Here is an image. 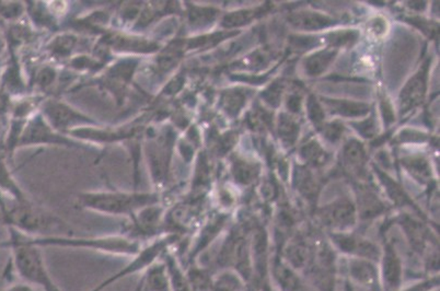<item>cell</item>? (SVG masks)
Segmentation results:
<instances>
[{
	"instance_id": "1",
	"label": "cell",
	"mask_w": 440,
	"mask_h": 291,
	"mask_svg": "<svg viewBox=\"0 0 440 291\" xmlns=\"http://www.w3.org/2000/svg\"><path fill=\"white\" fill-rule=\"evenodd\" d=\"M11 263L21 281L41 291H62L49 273L42 247L31 237L11 229Z\"/></svg>"
},
{
	"instance_id": "2",
	"label": "cell",
	"mask_w": 440,
	"mask_h": 291,
	"mask_svg": "<svg viewBox=\"0 0 440 291\" xmlns=\"http://www.w3.org/2000/svg\"><path fill=\"white\" fill-rule=\"evenodd\" d=\"M160 203L159 192H121L98 191L81 193L78 195V205L89 211L132 218L148 206Z\"/></svg>"
},
{
	"instance_id": "3",
	"label": "cell",
	"mask_w": 440,
	"mask_h": 291,
	"mask_svg": "<svg viewBox=\"0 0 440 291\" xmlns=\"http://www.w3.org/2000/svg\"><path fill=\"white\" fill-rule=\"evenodd\" d=\"M32 241L39 247H71L83 249L113 256L133 258L143 247V243L122 236H108L98 238H74L66 236H49V237L32 238Z\"/></svg>"
},
{
	"instance_id": "4",
	"label": "cell",
	"mask_w": 440,
	"mask_h": 291,
	"mask_svg": "<svg viewBox=\"0 0 440 291\" xmlns=\"http://www.w3.org/2000/svg\"><path fill=\"white\" fill-rule=\"evenodd\" d=\"M5 217L9 224H12L16 231L26 234H35L34 238L49 237L53 230L58 231L65 229L62 219L30 203L28 198L24 200H16V204L11 208H5Z\"/></svg>"
},
{
	"instance_id": "5",
	"label": "cell",
	"mask_w": 440,
	"mask_h": 291,
	"mask_svg": "<svg viewBox=\"0 0 440 291\" xmlns=\"http://www.w3.org/2000/svg\"><path fill=\"white\" fill-rule=\"evenodd\" d=\"M179 240L180 236L176 234H164L162 237L157 238L147 245H144L139 252L130 258V262L127 263L126 265L119 268L115 274H112L108 279L88 291H104L130 276L143 274L155 263L160 261L162 255L169 249H171Z\"/></svg>"
},
{
	"instance_id": "6",
	"label": "cell",
	"mask_w": 440,
	"mask_h": 291,
	"mask_svg": "<svg viewBox=\"0 0 440 291\" xmlns=\"http://www.w3.org/2000/svg\"><path fill=\"white\" fill-rule=\"evenodd\" d=\"M163 265L166 268L168 277L169 290L170 291H193L187 277L185 266L182 265L179 256L172 252V249L167 251L161 258Z\"/></svg>"
},
{
	"instance_id": "7",
	"label": "cell",
	"mask_w": 440,
	"mask_h": 291,
	"mask_svg": "<svg viewBox=\"0 0 440 291\" xmlns=\"http://www.w3.org/2000/svg\"><path fill=\"white\" fill-rule=\"evenodd\" d=\"M134 291H170L166 268L161 258L142 274Z\"/></svg>"
},
{
	"instance_id": "8",
	"label": "cell",
	"mask_w": 440,
	"mask_h": 291,
	"mask_svg": "<svg viewBox=\"0 0 440 291\" xmlns=\"http://www.w3.org/2000/svg\"><path fill=\"white\" fill-rule=\"evenodd\" d=\"M323 219L332 227L350 226L354 224L355 207L350 200H343L328 206L323 211Z\"/></svg>"
},
{
	"instance_id": "9",
	"label": "cell",
	"mask_w": 440,
	"mask_h": 291,
	"mask_svg": "<svg viewBox=\"0 0 440 291\" xmlns=\"http://www.w3.org/2000/svg\"><path fill=\"white\" fill-rule=\"evenodd\" d=\"M333 240H335L337 247L344 252L357 255L362 258H371V260L378 258V249L371 242L364 241V240L350 237V236H343V234L335 236Z\"/></svg>"
},
{
	"instance_id": "10",
	"label": "cell",
	"mask_w": 440,
	"mask_h": 291,
	"mask_svg": "<svg viewBox=\"0 0 440 291\" xmlns=\"http://www.w3.org/2000/svg\"><path fill=\"white\" fill-rule=\"evenodd\" d=\"M350 275L353 281L359 283L360 286L365 288H373L378 283V272L375 265L369 261L352 260L350 265Z\"/></svg>"
},
{
	"instance_id": "11",
	"label": "cell",
	"mask_w": 440,
	"mask_h": 291,
	"mask_svg": "<svg viewBox=\"0 0 440 291\" xmlns=\"http://www.w3.org/2000/svg\"><path fill=\"white\" fill-rule=\"evenodd\" d=\"M383 279L387 287L391 290L399 288L402 279V265L400 258L391 247H388L383 258Z\"/></svg>"
},
{
	"instance_id": "12",
	"label": "cell",
	"mask_w": 440,
	"mask_h": 291,
	"mask_svg": "<svg viewBox=\"0 0 440 291\" xmlns=\"http://www.w3.org/2000/svg\"><path fill=\"white\" fill-rule=\"evenodd\" d=\"M46 114L54 123L55 127L65 128L75 122L83 121V117L64 104L49 103L46 105Z\"/></svg>"
},
{
	"instance_id": "13",
	"label": "cell",
	"mask_w": 440,
	"mask_h": 291,
	"mask_svg": "<svg viewBox=\"0 0 440 291\" xmlns=\"http://www.w3.org/2000/svg\"><path fill=\"white\" fill-rule=\"evenodd\" d=\"M274 274L280 287L285 291H314L306 283H303L291 268L286 265L276 264Z\"/></svg>"
},
{
	"instance_id": "14",
	"label": "cell",
	"mask_w": 440,
	"mask_h": 291,
	"mask_svg": "<svg viewBox=\"0 0 440 291\" xmlns=\"http://www.w3.org/2000/svg\"><path fill=\"white\" fill-rule=\"evenodd\" d=\"M24 141L26 143H37L39 141H44V143H49V141H52V143H62L64 141L62 138L58 137V135H54V134L49 130V128L47 127L46 125L43 124L42 121H35L33 125L30 126L29 130L26 133V136H24Z\"/></svg>"
},
{
	"instance_id": "15",
	"label": "cell",
	"mask_w": 440,
	"mask_h": 291,
	"mask_svg": "<svg viewBox=\"0 0 440 291\" xmlns=\"http://www.w3.org/2000/svg\"><path fill=\"white\" fill-rule=\"evenodd\" d=\"M290 21L295 26L307 30H318L328 26L331 22L329 18L319 15V13L312 12L296 13L294 16L290 17Z\"/></svg>"
},
{
	"instance_id": "16",
	"label": "cell",
	"mask_w": 440,
	"mask_h": 291,
	"mask_svg": "<svg viewBox=\"0 0 440 291\" xmlns=\"http://www.w3.org/2000/svg\"><path fill=\"white\" fill-rule=\"evenodd\" d=\"M326 103L331 104V109L335 112L345 116H358L368 112V107L364 104L348 101H335V100L333 101L328 100Z\"/></svg>"
},
{
	"instance_id": "17",
	"label": "cell",
	"mask_w": 440,
	"mask_h": 291,
	"mask_svg": "<svg viewBox=\"0 0 440 291\" xmlns=\"http://www.w3.org/2000/svg\"><path fill=\"white\" fill-rule=\"evenodd\" d=\"M241 283L238 277L231 273H223L212 279L208 291H240Z\"/></svg>"
},
{
	"instance_id": "18",
	"label": "cell",
	"mask_w": 440,
	"mask_h": 291,
	"mask_svg": "<svg viewBox=\"0 0 440 291\" xmlns=\"http://www.w3.org/2000/svg\"><path fill=\"white\" fill-rule=\"evenodd\" d=\"M425 88L424 73H420L415 77L405 88L404 94V102L405 103L413 104L422 98Z\"/></svg>"
},
{
	"instance_id": "19",
	"label": "cell",
	"mask_w": 440,
	"mask_h": 291,
	"mask_svg": "<svg viewBox=\"0 0 440 291\" xmlns=\"http://www.w3.org/2000/svg\"><path fill=\"white\" fill-rule=\"evenodd\" d=\"M333 58H335L333 52L325 51V52L319 53V54L309 58L308 62H307V71L312 75L322 73Z\"/></svg>"
},
{
	"instance_id": "20",
	"label": "cell",
	"mask_w": 440,
	"mask_h": 291,
	"mask_svg": "<svg viewBox=\"0 0 440 291\" xmlns=\"http://www.w3.org/2000/svg\"><path fill=\"white\" fill-rule=\"evenodd\" d=\"M345 158L352 166H360L363 164L365 152L363 147L357 141H352L345 147Z\"/></svg>"
},
{
	"instance_id": "21",
	"label": "cell",
	"mask_w": 440,
	"mask_h": 291,
	"mask_svg": "<svg viewBox=\"0 0 440 291\" xmlns=\"http://www.w3.org/2000/svg\"><path fill=\"white\" fill-rule=\"evenodd\" d=\"M233 175L238 182L246 183L251 182L252 179L257 175V170L254 169V166L246 162H237L236 166H233Z\"/></svg>"
},
{
	"instance_id": "22",
	"label": "cell",
	"mask_w": 440,
	"mask_h": 291,
	"mask_svg": "<svg viewBox=\"0 0 440 291\" xmlns=\"http://www.w3.org/2000/svg\"><path fill=\"white\" fill-rule=\"evenodd\" d=\"M288 260L295 267H303L308 262V251L303 245H295L288 249Z\"/></svg>"
},
{
	"instance_id": "23",
	"label": "cell",
	"mask_w": 440,
	"mask_h": 291,
	"mask_svg": "<svg viewBox=\"0 0 440 291\" xmlns=\"http://www.w3.org/2000/svg\"><path fill=\"white\" fill-rule=\"evenodd\" d=\"M297 125L287 116L282 115L280 122V135L282 136V139L291 143L297 136Z\"/></svg>"
},
{
	"instance_id": "24",
	"label": "cell",
	"mask_w": 440,
	"mask_h": 291,
	"mask_svg": "<svg viewBox=\"0 0 440 291\" xmlns=\"http://www.w3.org/2000/svg\"><path fill=\"white\" fill-rule=\"evenodd\" d=\"M303 155L307 160L312 164H322L323 159L325 158L323 151L316 143L305 146V148L303 149Z\"/></svg>"
},
{
	"instance_id": "25",
	"label": "cell",
	"mask_w": 440,
	"mask_h": 291,
	"mask_svg": "<svg viewBox=\"0 0 440 291\" xmlns=\"http://www.w3.org/2000/svg\"><path fill=\"white\" fill-rule=\"evenodd\" d=\"M362 206H363V213H365L366 216L375 215L382 208L378 200L373 197V194H365L362 200Z\"/></svg>"
},
{
	"instance_id": "26",
	"label": "cell",
	"mask_w": 440,
	"mask_h": 291,
	"mask_svg": "<svg viewBox=\"0 0 440 291\" xmlns=\"http://www.w3.org/2000/svg\"><path fill=\"white\" fill-rule=\"evenodd\" d=\"M223 99H225L226 109H228L229 112L233 113L238 112L244 102V96L239 92H230Z\"/></svg>"
},
{
	"instance_id": "27",
	"label": "cell",
	"mask_w": 440,
	"mask_h": 291,
	"mask_svg": "<svg viewBox=\"0 0 440 291\" xmlns=\"http://www.w3.org/2000/svg\"><path fill=\"white\" fill-rule=\"evenodd\" d=\"M252 13L250 11H240V12L231 13L229 16L226 17L223 20V24L226 26H240V24H244L246 21H249L251 19Z\"/></svg>"
},
{
	"instance_id": "28",
	"label": "cell",
	"mask_w": 440,
	"mask_h": 291,
	"mask_svg": "<svg viewBox=\"0 0 440 291\" xmlns=\"http://www.w3.org/2000/svg\"><path fill=\"white\" fill-rule=\"evenodd\" d=\"M308 111L309 115H310L311 120L314 121V123H321L324 118L323 109H321V107L319 105L318 102L314 99V98H310L308 102Z\"/></svg>"
},
{
	"instance_id": "29",
	"label": "cell",
	"mask_w": 440,
	"mask_h": 291,
	"mask_svg": "<svg viewBox=\"0 0 440 291\" xmlns=\"http://www.w3.org/2000/svg\"><path fill=\"white\" fill-rule=\"evenodd\" d=\"M353 34L354 32H339V33L332 34V37H330V39H331L332 44L341 46V45L352 43L353 39H356V37H354Z\"/></svg>"
},
{
	"instance_id": "30",
	"label": "cell",
	"mask_w": 440,
	"mask_h": 291,
	"mask_svg": "<svg viewBox=\"0 0 440 291\" xmlns=\"http://www.w3.org/2000/svg\"><path fill=\"white\" fill-rule=\"evenodd\" d=\"M411 170L416 172L417 175H425L428 173V168L426 162L423 161L422 159H412L411 164H409Z\"/></svg>"
},
{
	"instance_id": "31",
	"label": "cell",
	"mask_w": 440,
	"mask_h": 291,
	"mask_svg": "<svg viewBox=\"0 0 440 291\" xmlns=\"http://www.w3.org/2000/svg\"><path fill=\"white\" fill-rule=\"evenodd\" d=\"M343 133L342 126H339V124H331L325 128L326 137L331 139V141H337L341 137V134Z\"/></svg>"
},
{
	"instance_id": "32",
	"label": "cell",
	"mask_w": 440,
	"mask_h": 291,
	"mask_svg": "<svg viewBox=\"0 0 440 291\" xmlns=\"http://www.w3.org/2000/svg\"><path fill=\"white\" fill-rule=\"evenodd\" d=\"M3 291H39L34 287L30 286L28 283L20 281V283H12L10 286L7 287Z\"/></svg>"
},
{
	"instance_id": "33",
	"label": "cell",
	"mask_w": 440,
	"mask_h": 291,
	"mask_svg": "<svg viewBox=\"0 0 440 291\" xmlns=\"http://www.w3.org/2000/svg\"><path fill=\"white\" fill-rule=\"evenodd\" d=\"M288 107H289V109H291V111H298V109H299V107H301L298 98H291L289 103H288Z\"/></svg>"
},
{
	"instance_id": "34",
	"label": "cell",
	"mask_w": 440,
	"mask_h": 291,
	"mask_svg": "<svg viewBox=\"0 0 440 291\" xmlns=\"http://www.w3.org/2000/svg\"><path fill=\"white\" fill-rule=\"evenodd\" d=\"M344 291H354L352 289V287L350 286V285H345V288H344Z\"/></svg>"
}]
</instances>
